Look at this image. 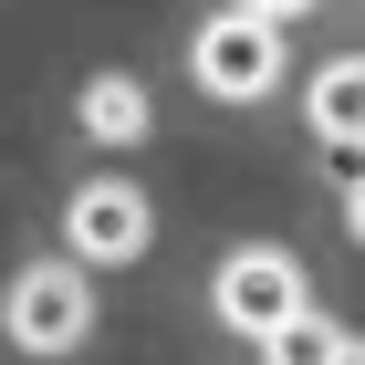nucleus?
Returning <instances> with one entry per match:
<instances>
[{
	"label": "nucleus",
	"instance_id": "0eeeda50",
	"mask_svg": "<svg viewBox=\"0 0 365 365\" xmlns=\"http://www.w3.org/2000/svg\"><path fill=\"white\" fill-rule=\"evenodd\" d=\"M261 355H272V365H334V355H344V324H324V313H292L282 334H261Z\"/></svg>",
	"mask_w": 365,
	"mask_h": 365
},
{
	"label": "nucleus",
	"instance_id": "6e6552de",
	"mask_svg": "<svg viewBox=\"0 0 365 365\" xmlns=\"http://www.w3.org/2000/svg\"><path fill=\"white\" fill-rule=\"evenodd\" d=\"M240 11H251V21H272V31H282V21H292V11H313V0H240Z\"/></svg>",
	"mask_w": 365,
	"mask_h": 365
},
{
	"label": "nucleus",
	"instance_id": "39448f33",
	"mask_svg": "<svg viewBox=\"0 0 365 365\" xmlns=\"http://www.w3.org/2000/svg\"><path fill=\"white\" fill-rule=\"evenodd\" d=\"M313 136L365 146V53H344V63H324V73H313Z\"/></svg>",
	"mask_w": 365,
	"mask_h": 365
},
{
	"label": "nucleus",
	"instance_id": "423d86ee",
	"mask_svg": "<svg viewBox=\"0 0 365 365\" xmlns=\"http://www.w3.org/2000/svg\"><path fill=\"white\" fill-rule=\"evenodd\" d=\"M84 136H105V146H136L146 136V84L136 73H94L84 84Z\"/></svg>",
	"mask_w": 365,
	"mask_h": 365
},
{
	"label": "nucleus",
	"instance_id": "f03ea898",
	"mask_svg": "<svg viewBox=\"0 0 365 365\" xmlns=\"http://www.w3.org/2000/svg\"><path fill=\"white\" fill-rule=\"evenodd\" d=\"M188 63H198V84L220 94V105H251V94L282 84V31L251 21V11H220V21H198Z\"/></svg>",
	"mask_w": 365,
	"mask_h": 365
},
{
	"label": "nucleus",
	"instance_id": "f257e3e1",
	"mask_svg": "<svg viewBox=\"0 0 365 365\" xmlns=\"http://www.w3.org/2000/svg\"><path fill=\"white\" fill-rule=\"evenodd\" d=\"M0 324H11V344H21V355H73V344H84V324H94V292H84V272H73V261H31V272L0 292Z\"/></svg>",
	"mask_w": 365,
	"mask_h": 365
},
{
	"label": "nucleus",
	"instance_id": "20e7f679",
	"mask_svg": "<svg viewBox=\"0 0 365 365\" xmlns=\"http://www.w3.org/2000/svg\"><path fill=\"white\" fill-rule=\"evenodd\" d=\"M146 230H157V209H146L125 178H94V188H73V209H63V240H73V261H136Z\"/></svg>",
	"mask_w": 365,
	"mask_h": 365
},
{
	"label": "nucleus",
	"instance_id": "9d476101",
	"mask_svg": "<svg viewBox=\"0 0 365 365\" xmlns=\"http://www.w3.org/2000/svg\"><path fill=\"white\" fill-rule=\"evenodd\" d=\"M334 365H365V344H355V334H344V355H334Z\"/></svg>",
	"mask_w": 365,
	"mask_h": 365
},
{
	"label": "nucleus",
	"instance_id": "7ed1b4c3",
	"mask_svg": "<svg viewBox=\"0 0 365 365\" xmlns=\"http://www.w3.org/2000/svg\"><path fill=\"white\" fill-rule=\"evenodd\" d=\"M209 303H220L230 334H282L292 313H313V303H303V272H292V251H230Z\"/></svg>",
	"mask_w": 365,
	"mask_h": 365
},
{
	"label": "nucleus",
	"instance_id": "1a4fd4ad",
	"mask_svg": "<svg viewBox=\"0 0 365 365\" xmlns=\"http://www.w3.org/2000/svg\"><path fill=\"white\" fill-rule=\"evenodd\" d=\"M344 230L365 240V168H355V188H344Z\"/></svg>",
	"mask_w": 365,
	"mask_h": 365
}]
</instances>
